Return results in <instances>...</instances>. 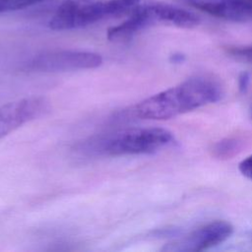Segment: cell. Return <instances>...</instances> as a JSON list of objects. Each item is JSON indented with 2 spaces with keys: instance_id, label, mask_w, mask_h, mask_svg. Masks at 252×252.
Returning a JSON list of instances; mask_svg holds the SVG:
<instances>
[{
  "instance_id": "11",
  "label": "cell",
  "mask_w": 252,
  "mask_h": 252,
  "mask_svg": "<svg viewBox=\"0 0 252 252\" xmlns=\"http://www.w3.org/2000/svg\"><path fill=\"white\" fill-rule=\"evenodd\" d=\"M229 52L241 59H244L252 63V44L246 46L233 47L229 50Z\"/></svg>"
},
{
  "instance_id": "3",
  "label": "cell",
  "mask_w": 252,
  "mask_h": 252,
  "mask_svg": "<svg viewBox=\"0 0 252 252\" xmlns=\"http://www.w3.org/2000/svg\"><path fill=\"white\" fill-rule=\"evenodd\" d=\"M172 140V133L164 128L138 127L107 134L91 145L92 151L104 156L142 155L155 153Z\"/></svg>"
},
{
  "instance_id": "10",
  "label": "cell",
  "mask_w": 252,
  "mask_h": 252,
  "mask_svg": "<svg viewBox=\"0 0 252 252\" xmlns=\"http://www.w3.org/2000/svg\"><path fill=\"white\" fill-rule=\"evenodd\" d=\"M237 145L234 140H225L218 143L216 145V152L219 157H229L231 153H233L236 149Z\"/></svg>"
},
{
  "instance_id": "4",
  "label": "cell",
  "mask_w": 252,
  "mask_h": 252,
  "mask_svg": "<svg viewBox=\"0 0 252 252\" xmlns=\"http://www.w3.org/2000/svg\"><path fill=\"white\" fill-rule=\"evenodd\" d=\"M99 54L78 50H52L32 58L26 65L27 70L34 72H66L94 69L100 66Z\"/></svg>"
},
{
  "instance_id": "1",
  "label": "cell",
  "mask_w": 252,
  "mask_h": 252,
  "mask_svg": "<svg viewBox=\"0 0 252 252\" xmlns=\"http://www.w3.org/2000/svg\"><path fill=\"white\" fill-rule=\"evenodd\" d=\"M222 94V88L216 79L196 76L138 102L132 113L140 119L166 120L215 103Z\"/></svg>"
},
{
  "instance_id": "13",
  "label": "cell",
  "mask_w": 252,
  "mask_h": 252,
  "mask_svg": "<svg viewBox=\"0 0 252 252\" xmlns=\"http://www.w3.org/2000/svg\"><path fill=\"white\" fill-rule=\"evenodd\" d=\"M250 82V76L247 72H242L238 77V89L240 93H245L248 89Z\"/></svg>"
},
{
  "instance_id": "12",
  "label": "cell",
  "mask_w": 252,
  "mask_h": 252,
  "mask_svg": "<svg viewBox=\"0 0 252 252\" xmlns=\"http://www.w3.org/2000/svg\"><path fill=\"white\" fill-rule=\"evenodd\" d=\"M238 169L243 176L252 180V155L248 156L246 158L240 161Z\"/></svg>"
},
{
  "instance_id": "15",
  "label": "cell",
  "mask_w": 252,
  "mask_h": 252,
  "mask_svg": "<svg viewBox=\"0 0 252 252\" xmlns=\"http://www.w3.org/2000/svg\"><path fill=\"white\" fill-rule=\"evenodd\" d=\"M251 115H252V106H251Z\"/></svg>"
},
{
  "instance_id": "7",
  "label": "cell",
  "mask_w": 252,
  "mask_h": 252,
  "mask_svg": "<svg viewBox=\"0 0 252 252\" xmlns=\"http://www.w3.org/2000/svg\"><path fill=\"white\" fill-rule=\"evenodd\" d=\"M214 17L246 22L252 20V0H178Z\"/></svg>"
},
{
  "instance_id": "14",
  "label": "cell",
  "mask_w": 252,
  "mask_h": 252,
  "mask_svg": "<svg viewBox=\"0 0 252 252\" xmlns=\"http://www.w3.org/2000/svg\"><path fill=\"white\" fill-rule=\"evenodd\" d=\"M184 60V56L182 54H174L171 57V61L173 63H181Z\"/></svg>"
},
{
  "instance_id": "5",
  "label": "cell",
  "mask_w": 252,
  "mask_h": 252,
  "mask_svg": "<svg viewBox=\"0 0 252 252\" xmlns=\"http://www.w3.org/2000/svg\"><path fill=\"white\" fill-rule=\"evenodd\" d=\"M233 232L232 225L224 220L209 222L166 244L164 251L198 252L224 242Z\"/></svg>"
},
{
  "instance_id": "2",
  "label": "cell",
  "mask_w": 252,
  "mask_h": 252,
  "mask_svg": "<svg viewBox=\"0 0 252 252\" xmlns=\"http://www.w3.org/2000/svg\"><path fill=\"white\" fill-rule=\"evenodd\" d=\"M140 0H65L49 22L54 31L85 28L104 19L129 15Z\"/></svg>"
},
{
  "instance_id": "9",
  "label": "cell",
  "mask_w": 252,
  "mask_h": 252,
  "mask_svg": "<svg viewBox=\"0 0 252 252\" xmlns=\"http://www.w3.org/2000/svg\"><path fill=\"white\" fill-rule=\"evenodd\" d=\"M41 1L42 0H0V13L21 10Z\"/></svg>"
},
{
  "instance_id": "6",
  "label": "cell",
  "mask_w": 252,
  "mask_h": 252,
  "mask_svg": "<svg viewBox=\"0 0 252 252\" xmlns=\"http://www.w3.org/2000/svg\"><path fill=\"white\" fill-rule=\"evenodd\" d=\"M42 97H28L8 102L0 107V138L21 125L42 116L49 110Z\"/></svg>"
},
{
  "instance_id": "8",
  "label": "cell",
  "mask_w": 252,
  "mask_h": 252,
  "mask_svg": "<svg viewBox=\"0 0 252 252\" xmlns=\"http://www.w3.org/2000/svg\"><path fill=\"white\" fill-rule=\"evenodd\" d=\"M147 5L154 25L164 24L191 29L200 24V18L196 14L181 7L159 2H148Z\"/></svg>"
}]
</instances>
